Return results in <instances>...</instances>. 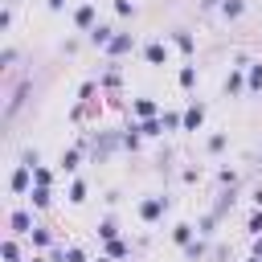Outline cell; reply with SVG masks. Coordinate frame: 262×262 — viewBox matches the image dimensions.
Segmentation results:
<instances>
[{"mask_svg":"<svg viewBox=\"0 0 262 262\" xmlns=\"http://www.w3.org/2000/svg\"><path fill=\"white\" fill-rule=\"evenodd\" d=\"M33 180H37V184H45V188H49V168H33Z\"/></svg>","mask_w":262,"mask_h":262,"instance_id":"22","label":"cell"},{"mask_svg":"<svg viewBox=\"0 0 262 262\" xmlns=\"http://www.w3.org/2000/svg\"><path fill=\"white\" fill-rule=\"evenodd\" d=\"M172 237H176L180 246H192V225H176V229H172Z\"/></svg>","mask_w":262,"mask_h":262,"instance_id":"11","label":"cell"},{"mask_svg":"<svg viewBox=\"0 0 262 262\" xmlns=\"http://www.w3.org/2000/svg\"><path fill=\"white\" fill-rule=\"evenodd\" d=\"M106 250H111V258H123V254H127V246H123V242H111Z\"/></svg>","mask_w":262,"mask_h":262,"instance_id":"24","label":"cell"},{"mask_svg":"<svg viewBox=\"0 0 262 262\" xmlns=\"http://www.w3.org/2000/svg\"><path fill=\"white\" fill-rule=\"evenodd\" d=\"M135 115H139V119H151V115H156V102H151V98H135Z\"/></svg>","mask_w":262,"mask_h":262,"instance_id":"10","label":"cell"},{"mask_svg":"<svg viewBox=\"0 0 262 262\" xmlns=\"http://www.w3.org/2000/svg\"><path fill=\"white\" fill-rule=\"evenodd\" d=\"M160 213H164V196H151V201L139 205V217H143V221H156Z\"/></svg>","mask_w":262,"mask_h":262,"instance_id":"1","label":"cell"},{"mask_svg":"<svg viewBox=\"0 0 262 262\" xmlns=\"http://www.w3.org/2000/svg\"><path fill=\"white\" fill-rule=\"evenodd\" d=\"M250 90H262V66H250V78H246Z\"/></svg>","mask_w":262,"mask_h":262,"instance_id":"12","label":"cell"},{"mask_svg":"<svg viewBox=\"0 0 262 262\" xmlns=\"http://www.w3.org/2000/svg\"><path fill=\"white\" fill-rule=\"evenodd\" d=\"M205 4H209V8H213V4H217V0H205Z\"/></svg>","mask_w":262,"mask_h":262,"instance_id":"28","label":"cell"},{"mask_svg":"<svg viewBox=\"0 0 262 262\" xmlns=\"http://www.w3.org/2000/svg\"><path fill=\"white\" fill-rule=\"evenodd\" d=\"M74 25H78V29H90V25H94V8H90V4H82V8L74 12Z\"/></svg>","mask_w":262,"mask_h":262,"instance_id":"8","label":"cell"},{"mask_svg":"<svg viewBox=\"0 0 262 262\" xmlns=\"http://www.w3.org/2000/svg\"><path fill=\"white\" fill-rule=\"evenodd\" d=\"M143 57H147L151 66H160V61L168 57V49H164V41H147V49H143Z\"/></svg>","mask_w":262,"mask_h":262,"instance_id":"4","label":"cell"},{"mask_svg":"<svg viewBox=\"0 0 262 262\" xmlns=\"http://www.w3.org/2000/svg\"><path fill=\"white\" fill-rule=\"evenodd\" d=\"M90 41H94V45H111L115 37H111V29H106V25H94V29H90Z\"/></svg>","mask_w":262,"mask_h":262,"instance_id":"9","label":"cell"},{"mask_svg":"<svg viewBox=\"0 0 262 262\" xmlns=\"http://www.w3.org/2000/svg\"><path fill=\"white\" fill-rule=\"evenodd\" d=\"M70 201H86V184H82V180L70 184Z\"/></svg>","mask_w":262,"mask_h":262,"instance_id":"16","label":"cell"},{"mask_svg":"<svg viewBox=\"0 0 262 262\" xmlns=\"http://www.w3.org/2000/svg\"><path fill=\"white\" fill-rule=\"evenodd\" d=\"M131 45H135V37H131V33H119V37L106 45V53H111V57H119V53H127Z\"/></svg>","mask_w":262,"mask_h":262,"instance_id":"2","label":"cell"},{"mask_svg":"<svg viewBox=\"0 0 262 262\" xmlns=\"http://www.w3.org/2000/svg\"><path fill=\"white\" fill-rule=\"evenodd\" d=\"M250 233H262V213H254V217H250Z\"/></svg>","mask_w":262,"mask_h":262,"instance_id":"25","label":"cell"},{"mask_svg":"<svg viewBox=\"0 0 262 262\" xmlns=\"http://www.w3.org/2000/svg\"><path fill=\"white\" fill-rule=\"evenodd\" d=\"M61 262H86L82 250H61Z\"/></svg>","mask_w":262,"mask_h":262,"instance_id":"20","label":"cell"},{"mask_svg":"<svg viewBox=\"0 0 262 262\" xmlns=\"http://www.w3.org/2000/svg\"><path fill=\"white\" fill-rule=\"evenodd\" d=\"M176 45H180L184 53H192V37H188V33H176Z\"/></svg>","mask_w":262,"mask_h":262,"instance_id":"21","label":"cell"},{"mask_svg":"<svg viewBox=\"0 0 262 262\" xmlns=\"http://www.w3.org/2000/svg\"><path fill=\"white\" fill-rule=\"evenodd\" d=\"M139 131H143V135H160V131H164V123H156V119H143V127H139Z\"/></svg>","mask_w":262,"mask_h":262,"instance_id":"15","label":"cell"},{"mask_svg":"<svg viewBox=\"0 0 262 262\" xmlns=\"http://www.w3.org/2000/svg\"><path fill=\"white\" fill-rule=\"evenodd\" d=\"M29 176H33V168H29V164H20V168L12 172V192H25V188H29Z\"/></svg>","mask_w":262,"mask_h":262,"instance_id":"5","label":"cell"},{"mask_svg":"<svg viewBox=\"0 0 262 262\" xmlns=\"http://www.w3.org/2000/svg\"><path fill=\"white\" fill-rule=\"evenodd\" d=\"M250 262H262V258H258V254H254V258H250Z\"/></svg>","mask_w":262,"mask_h":262,"instance_id":"27","label":"cell"},{"mask_svg":"<svg viewBox=\"0 0 262 262\" xmlns=\"http://www.w3.org/2000/svg\"><path fill=\"white\" fill-rule=\"evenodd\" d=\"M98 233H102L106 242H115V221H102V225H98Z\"/></svg>","mask_w":262,"mask_h":262,"instance_id":"23","label":"cell"},{"mask_svg":"<svg viewBox=\"0 0 262 262\" xmlns=\"http://www.w3.org/2000/svg\"><path fill=\"white\" fill-rule=\"evenodd\" d=\"M49 8H66V0H49Z\"/></svg>","mask_w":262,"mask_h":262,"instance_id":"26","label":"cell"},{"mask_svg":"<svg viewBox=\"0 0 262 262\" xmlns=\"http://www.w3.org/2000/svg\"><path fill=\"white\" fill-rule=\"evenodd\" d=\"M20 258V250H16V242H4V262H16Z\"/></svg>","mask_w":262,"mask_h":262,"instance_id":"19","label":"cell"},{"mask_svg":"<svg viewBox=\"0 0 262 262\" xmlns=\"http://www.w3.org/2000/svg\"><path fill=\"white\" fill-rule=\"evenodd\" d=\"M250 61H237V70L229 74V82H225V94H242V86H246V78H242V70H246Z\"/></svg>","mask_w":262,"mask_h":262,"instance_id":"3","label":"cell"},{"mask_svg":"<svg viewBox=\"0 0 262 262\" xmlns=\"http://www.w3.org/2000/svg\"><path fill=\"white\" fill-rule=\"evenodd\" d=\"M192 82H196V66H184V70H180V86H184V90H188V86H192Z\"/></svg>","mask_w":262,"mask_h":262,"instance_id":"13","label":"cell"},{"mask_svg":"<svg viewBox=\"0 0 262 262\" xmlns=\"http://www.w3.org/2000/svg\"><path fill=\"white\" fill-rule=\"evenodd\" d=\"M61 168L74 172V168H78V151H66V156H61Z\"/></svg>","mask_w":262,"mask_h":262,"instance_id":"18","label":"cell"},{"mask_svg":"<svg viewBox=\"0 0 262 262\" xmlns=\"http://www.w3.org/2000/svg\"><path fill=\"white\" fill-rule=\"evenodd\" d=\"M33 205H49V188H45V184L33 188Z\"/></svg>","mask_w":262,"mask_h":262,"instance_id":"17","label":"cell"},{"mask_svg":"<svg viewBox=\"0 0 262 262\" xmlns=\"http://www.w3.org/2000/svg\"><path fill=\"white\" fill-rule=\"evenodd\" d=\"M201 119H205V106H201V102L184 111V127H188V131H196V127H201Z\"/></svg>","mask_w":262,"mask_h":262,"instance_id":"6","label":"cell"},{"mask_svg":"<svg viewBox=\"0 0 262 262\" xmlns=\"http://www.w3.org/2000/svg\"><path fill=\"white\" fill-rule=\"evenodd\" d=\"M12 229H16V233H33V217H29L25 209H16V213H12Z\"/></svg>","mask_w":262,"mask_h":262,"instance_id":"7","label":"cell"},{"mask_svg":"<svg viewBox=\"0 0 262 262\" xmlns=\"http://www.w3.org/2000/svg\"><path fill=\"white\" fill-rule=\"evenodd\" d=\"M221 12H225V16H242V0H225Z\"/></svg>","mask_w":262,"mask_h":262,"instance_id":"14","label":"cell"}]
</instances>
